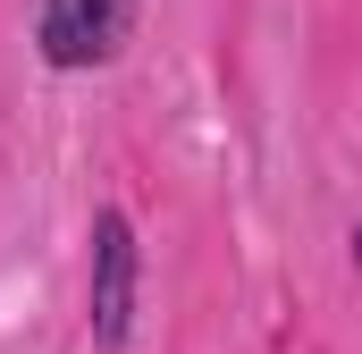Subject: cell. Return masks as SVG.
<instances>
[{
	"instance_id": "cell-1",
	"label": "cell",
	"mask_w": 362,
	"mask_h": 354,
	"mask_svg": "<svg viewBox=\"0 0 362 354\" xmlns=\"http://www.w3.org/2000/svg\"><path fill=\"white\" fill-rule=\"evenodd\" d=\"M135 278H144V245L127 211H93V262H85V329L101 354H127L135 338Z\"/></svg>"
},
{
	"instance_id": "cell-2",
	"label": "cell",
	"mask_w": 362,
	"mask_h": 354,
	"mask_svg": "<svg viewBox=\"0 0 362 354\" xmlns=\"http://www.w3.org/2000/svg\"><path fill=\"white\" fill-rule=\"evenodd\" d=\"M135 8L144 0H42L34 17V42L59 76H85V68H110L135 34Z\"/></svg>"
},
{
	"instance_id": "cell-3",
	"label": "cell",
	"mask_w": 362,
	"mask_h": 354,
	"mask_svg": "<svg viewBox=\"0 0 362 354\" xmlns=\"http://www.w3.org/2000/svg\"><path fill=\"white\" fill-rule=\"evenodd\" d=\"M354 270H362V228H354Z\"/></svg>"
}]
</instances>
